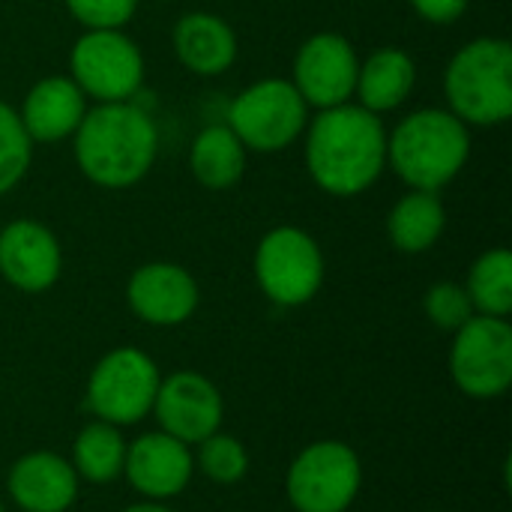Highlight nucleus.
<instances>
[{"mask_svg": "<svg viewBox=\"0 0 512 512\" xmlns=\"http://www.w3.org/2000/svg\"><path fill=\"white\" fill-rule=\"evenodd\" d=\"M78 171L99 189H129L141 183L159 153L156 123L135 102H105L87 108L72 135Z\"/></svg>", "mask_w": 512, "mask_h": 512, "instance_id": "nucleus-2", "label": "nucleus"}, {"mask_svg": "<svg viewBox=\"0 0 512 512\" xmlns=\"http://www.w3.org/2000/svg\"><path fill=\"white\" fill-rule=\"evenodd\" d=\"M360 57L354 45L333 30L312 33L294 54L291 84L309 108H336L354 99Z\"/></svg>", "mask_w": 512, "mask_h": 512, "instance_id": "nucleus-11", "label": "nucleus"}, {"mask_svg": "<svg viewBox=\"0 0 512 512\" xmlns=\"http://www.w3.org/2000/svg\"><path fill=\"white\" fill-rule=\"evenodd\" d=\"M0 512H6V507H3V501H0Z\"/></svg>", "mask_w": 512, "mask_h": 512, "instance_id": "nucleus-30", "label": "nucleus"}, {"mask_svg": "<svg viewBox=\"0 0 512 512\" xmlns=\"http://www.w3.org/2000/svg\"><path fill=\"white\" fill-rule=\"evenodd\" d=\"M84 114L87 96L69 75H48L36 81L18 108L21 126L33 144H57L72 138Z\"/></svg>", "mask_w": 512, "mask_h": 512, "instance_id": "nucleus-17", "label": "nucleus"}, {"mask_svg": "<svg viewBox=\"0 0 512 512\" xmlns=\"http://www.w3.org/2000/svg\"><path fill=\"white\" fill-rule=\"evenodd\" d=\"M255 279L270 303L303 306L324 285V252L297 225L270 228L255 249Z\"/></svg>", "mask_w": 512, "mask_h": 512, "instance_id": "nucleus-8", "label": "nucleus"}, {"mask_svg": "<svg viewBox=\"0 0 512 512\" xmlns=\"http://www.w3.org/2000/svg\"><path fill=\"white\" fill-rule=\"evenodd\" d=\"M63 249L54 231L36 219H12L0 228V276L24 294H42L57 285Z\"/></svg>", "mask_w": 512, "mask_h": 512, "instance_id": "nucleus-13", "label": "nucleus"}, {"mask_svg": "<svg viewBox=\"0 0 512 512\" xmlns=\"http://www.w3.org/2000/svg\"><path fill=\"white\" fill-rule=\"evenodd\" d=\"M159 420V429L171 438L195 447L207 435L219 432L225 417V402L219 387L201 372L183 369L159 381V393L150 411Z\"/></svg>", "mask_w": 512, "mask_h": 512, "instance_id": "nucleus-12", "label": "nucleus"}, {"mask_svg": "<svg viewBox=\"0 0 512 512\" xmlns=\"http://www.w3.org/2000/svg\"><path fill=\"white\" fill-rule=\"evenodd\" d=\"M471 159V132L447 108H420L387 132V168L408 189L441 192Z\"/></svg>", "mask_w": 512, "mask_h": 512, "instance_id": "nucleus-3", "label": "nucleus"}, {"mask_svg": "<svg viewBox=\"0 0 512 512\" xmlns=\"http://www.w3.org/2000/svg\"><path fill=\"white\" fill-rule=\"evenodd\" d=\"M69 78L96 105L132 102L144 84V54L123 30H84L69 51Z\"/></svg>", "mask_w": 512, "mask_h": 512, "instance_id": "nucleus-7", "label": "nucleus"}, {"mask_svg": "<svg viewBox=\"0 0 512 512\" xmlns=\"http://www.w3.org/2000/svg\"><path fill=\"white\" fill-rule=\"evenodd\" d=\"M120 512H174L168 510L165 504H159V501H141V504H132V507H126V510Z\"/></svg>", "mask_w": 512, "mask_h": 512, "instance_id": "nucleus-29", "label": "nucleus"}, {"mask_svg": "<svg viewBox=\"0 0 512 512\" xmlns=\"http://www.w3.org/2000/svg\"><path fill=\"white\" fill-rule=\"evenodd\" d=\"M417 87V63L405 48L384 45L372 51L360 69H357V105H363L372 114L396 111L408 102V96Z\"/></svg>", "mask_w": 512, "mask_h": 512, "instance_id": "nucleus-19", "label": "nucleus"}, {"mask_svg": "<svg viewBox=\"0 0 512 512\" xmlns=\"http://www.w3.org/2000/svg\"><path fill=\"white\" fill-rule=\"evenodd\" d=\"M423 309L426 318L444 333H456L462 324H468L477 315L465 285L459 282H435L423 297Z\"/></svg>", "mask_w": 512, "mask_h": 512, "instance_id": "nucleus-26", "label": "nucleus"}, {"mask_svg": "<svg viewBox=\"0 0 512 512\" xmlns=\"http://www.w3.org/2000/svg\"><path fill=\"white\" fill-rule=\"evenodd\" d=\"M171 45L177 60L201 75V78H216L228 72L237 60V33L234 27L213 12H189L174 24Z\"/></svg>", "mask_w": 512, "mask_h": 512, "instance_id": "nucleus-18", "label": "nucleus"}, {"mask_svg": "<svg viewBox=\"0 0 512 512\" xmlns=\"http://www.w3.org/2000/svg\"><path fill=\"white\" fill-rule=\"evenodd\" d=\"M195 447H198L195 468L207 480H213L219 486H234L249 474V453H246L240 438L225 435V432H213Z\"/></svg>", "mask_w": 512, "mask_h": 512, "instance_id": "nucleus-24", "label": "nucleus"}, {"mask_svg": "<svg viewBox=\"0 0 512 512\" xmlns=\"http://www.w3.org/2000/svg\"><path fill=\"white\" fill-rule=\"evenodd\" d=\"M447 228V207L438 192L411 189L387 216V237L405 255L429 252Z\"/></svg>", "mask_w": 512, "mask_h": 512, "instance_id": "nucleus-21", "label": "nucleus"}, {"mask_svg": "<svg viewBox=\"0 0 512 512\" xmlns=\"http://www.w3.org/2000/svg\"><path fill=\"white\" fill-rule=\"evenodd\" d=\"M450 114L465 126H501L512 114V45L480 36L462 45L444 72Z\"/></svg>", "mask_w": 512, "mask_h": 512, "instance_id": "nucleus-4", "label": "nucleus"}, {"mask_svg": "<svg viewBox=\"0 0 512 512\" xmlns=\"http://www.w3.org/2000/svg\"><path fill=\"white\" fill-rule=\"evenodd\" d=\"M465 291L477 315L507 318L512 312V252L510 249H489L483 252L471 270Z\"/></svg>", "mask_w": 512, "mask_h": 512, "instance_id": "nucleus-23", "label": "nucleus"}, {"mask_svg": "<svg viewBox=\"0 0 512 512\" xmlns=\"http://www.w3.org/2000/svg\"><path fill=\"white\" fill-rule=\"evenodd\" d=\"M306 171L333 198H357L387 168V129L381 114L357 102L318 111L306 123Z\"/></svg>", "mask_w": 512, "mask_h": 512, "instance_id": "nucleus-1", "label": "nucleus"}, {"mask_svg": "<svg viewBox=\"0 0 512 512\" xmlns=\"http://www.w3.org/2000/svg\"><path fill=\"white\" fill-rule=\"evenodd\" d=\"M450 375L471 399H498L512 384V327L507 318L474 315L453 333Z\"/></svg>", "mask_w": 512, "mask_h": 512, "instance_id": "nucleus-10", "label": "nucleus"}, {"mask_svg": "<svg viewBox=\"0 0 512 512\" xmlns=\"http://www.w3.org/2000/svg\"><path fill=\"white\" fill-rule=\"evenodd\" d=\"M33 141L21 126L18 108L0 99V195L12 192L30 171Z\"/></svg>", "mask_w": 512, "mask_h": 512, "instance_id": "nucleus-25", "label": "nucleus"}, {"mask_svg": "<svg viewBox=\"0 0 512 512\" xmlns=\"http://www.w3.org/2000/svg\"><path fill=\"white\" fill-rule=\"evenodd\" d=\"M159 366L141 348L123 345L108 351L87 378V408L111 426L141 423L159 393Z\"/></svg>", "mask_w": 512, "mask_h": 512, "instance_id": "nucleus-6", "label": "nucleus"}, {"mask_svg": "<svg viewBox=\"0 0 512 512\" xmlns=\"http://www.w3.org/2000/svg\"><path fill=\"white\" fill-rule=\"evenodd\" d=\"M6 489L18 510L66 512L78 498V474L69 459L36 450L9 468Z\"/></svg>", "mask_w": 512, "mask_h": 512, "instance_id": "nucleus-16", "label": "nucleus"}, {"mask_svg": "<svg viewBox=\"0 0 512 512\" xmlns=\"http://www.w3.org/2000/svg\"><path fill=\"white\" fill-rule=\"evenodd\" d=\"M84 30H123L138 12V0H63Z\"/></svg>", "mask_w": 512, "mask_h": 512, "instance_id": "nucleus-27", "label": "nucleus"}, {"mask_svg": "<svg viewBox=\"0 0 512 512\" xmlns=\"http://www.w3.org/2000/svg\"><path fill=\"white\" fill-rule=\"evenodd\" d=\"M126 438L120 435V426H111L105 420L87 423L72 444V468L78 480L87 483H111L123 477L126 462Z\"/></svg>", "mask_w": 512, "mask_h": 512, "instance_id": "nucleus-22", "label": "nucleus"}, {"mask_svg": "<svg viewBox=\"0 0 512 512\" xmlns=\"http://www.w3.org/2000/svg\"><path fill=\"white\" fill-rule=\"evenodd\" d=\"M126 303L144 324L177 327L195 315L201 291L186 267L171 261H150L129 276Z\"/></svg>", "mask_w": 512, "mask_h": 512, "instance_id": "nucleus-15", "label": "nucleus"}, {"mask_svg": "<svg viewBox=\"0 0 512 512\" xmlns=\"http://www.w3.org/2000/svg\"><path fill=\"white\" fill-rule=\"evenodd\" d=\"M195 474L192 447L171 438L168 432H147L126 447L123 477L144 501L177 498Z\"/></svg>", "mask_w": 512, "mask_h": 512, "instance_id": "nucleus-14", "label": "nucleus"}, {"mask_svg": "<svg viewBox=\"0 0 512 512\" xmlns=\"http://www.w3.org/2000/svg\"><path fill=\"white\" fill-rule=\"evenodd\" d=\"M246 156H249V150L231 132V126L228 123H213V126H204L192 138L189 171L204 189L225 192V189H234L243 180Z\"/></svg>", "mask_w": 512, "mask_h": 512, "instance_id": "nucleus-20", "label": "nucleus"}, {"mask_svg": "<svg viewBox=\"0 0 512 512\" xmlns=\"http://www.w3.org/2000/svg\"><path fill=\"white\" fill-rule=\"evenodd\" d=\"M471 0H411V9L429 24H453L468 12Z\"/></svg>", "mask_w": 512, "mask_h": 512, "instance_id": "nucleus-28", "label": "nucleus"}, {"mask_svg": "<svg viewBox=\"0 0 512 512\" xmlns=\"http://www.w3.org/2000/svg\"><path fill=\"white\" fill-rule=\"evenodd\" d=\"M309 123V105L291 78H261L240 90L228 108V126L249 153L288 150Z\"/></svg>", "mask_w": 512, "mask_h": 512, "instance_id": "nucleus-5", "label": "nucleus"}, {"mask_svg": "<svg viewBox=\"0 0 512 512\" xmlns=\"http://www.w3.org/2000/svg\"><path fill=\"white\" fill-rule=\"evenodd\" d=\"M360 456L342 441L309 444L288 468L285 492L297 512H345L360 495Z\"/></svg>", "mask_w": 512, "mask_h": 512, "instance_id": "nucleus-9", "label": "nucleus"}]
</instances>
